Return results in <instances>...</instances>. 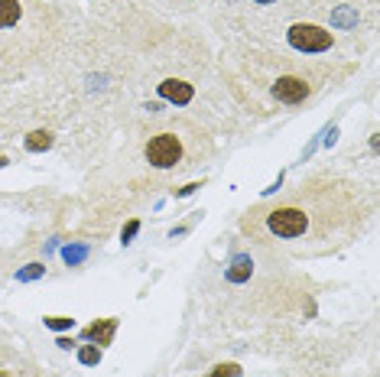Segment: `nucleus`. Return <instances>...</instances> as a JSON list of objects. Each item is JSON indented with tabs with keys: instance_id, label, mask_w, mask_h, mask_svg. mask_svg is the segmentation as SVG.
Instances as JSON below:
<instances>
[{
	"instance_id": "nucleus-1",
	"label": "nucleus",
	"mask_w": 380,
	"mask_h": 377,
	"mask_svg": "<svg viewBox=\"0 0 380 377\" xmlns=\"http://www.w3.org/2000/svg\"><path fill=\"white\" fill-rule=\"evenodd\" d=\"M374 195L345 176H309L277 199L257 202L241 215L251 241L279 247L289 257H329L367 231Z\"/></svg>"
},
{
	"instance_id": "nucleus-2",
	"label": "nucleus",
	"mask_w": 380,
	"mask_h": 377,
	"mask_svg": "<svg viewBox=\"0 0 380 377\" xmlns=\"http://www.w3.org/2000/svg\"><path fill=\"white\" fill-rule=\"evenodd\" d=\"M56 36L49 4L0 0V78H13L46 59Z\"/></svg>"
},
{
	"instance_id": "nucleus-3",
	"label": "nucleus",
	"mask_w": 380,
	"mask_h": 377,
	"mask_svg": "<svg viewBox=\"0 0 380 377\" xmlns=\"http://www.w3.org/2000/svg\"><path fill=\"white\" fill-rule=\"evenodd\" d=\"M319 88L322 85H319V78H312V72L289 68V66L283 68L279 75L270 78V94L279 104H303V101H309Z\"/></svg>"
},
{
	"instance_id": "nucleus-4",
	"label": "nucleus",
	"mask_w": 380,
	"mask_h": 377,
	"mask_svg": "<svg viewBox=\"0 0 380 377\" xmlns=\"http://www.w3.org/2000/svg\"><path fill=\"white\" fill-rule=\"evenodd\" d=\"M146 159H150V166L156 169H182L189 166V150H186V137L179 134V130H160V134H153L146 140Z\"/></svg>"
},
{
	"instance_id": "nucleus-5",
	"label": "nucleus",
	"mask_w": 380,
	"mask_h": 377,
	"mask_svg": "<svg viewBox=\"0 0 380 377\" xmlns=\"http://www.w3.org/2000/svg\"><path fill=\"white\" fill-rule=\"evenodd\" d=\"M289 46L299 52H329L331 49V33H325L322 26H309V23H296L286 33Z\"/></svg>"
},
{
	"instance_id": "nucleus-6",
	"label": "nucleus",
	"mask_w": 380,
	"mask_h": 377,
	"mask_svg": "<svg viewBox=\"0 0 380 377\" xmlns=\"http://www.w3.org/2000/svg\"><path fill=\"white\" fill-rule=\"evenodd\" d=\"M114 328H118V319H104V322H94V326L84 328V335L91 338V342H98V345H110Z\"/></svg>"
},
{
	"instance_id": "nucleus-7",
	"label": "nucleus",
	"mask_w": 380,
	"mask_h": 377,
	"mask_svg": "<svg viewBox=\"0 0 380 377\" xmlns=\"http://www.w3.org/2000/svg\"><path fill=\"white\" fill-rule=\"evenodd\" d=\"M160 94L169 101H176V104H189V101H192V88H189L186 82H163Z\"/></svg>"
},
{
	"instance_id": "nucleus-8",
	"label": "nucleus",
	"mask_w": 380,
	"mask_h": 377,
	"mask_svg": "<svg viewBox=\"0 0 380 377\" xmlns=\"http://www.w3.org/2000/svg\"><path fill=\"white\" fill-rule=\"evenodd\" d=\"M49 143H52V134H49V130H36V134H30L26 147H30V150H46Z\"/></svg>"
},
{
	"instance_id": "nucleus-9",
	"label": "nucleus",
	"mask_w": 380,
	"mask_h": 377,
	"mask_svg": "<svg viewBox=\"0 0 380 377\" xmlns=\"http://www.w3.org/2000/svg\"><path fill=\"white\" fill-rule=\"evenodd\" d=\"M78 358H82V364H98V361H101V352H94V348H82Z\"/></svg>"
},
{
	"instance_id": "nucleus-10",
	"label": "nucleus",
	"mask_w": 380,
	"mask_h": 377,
	"mask_svg": "<svg viewBox=\"0 0 380 377\" xmlns=\"http://www.w3.org/2000/svg\"><path fill=\"white\" fill-rule=\"evenodd\" d=\"M46 326H49V328H72V319H65V316H52V319H46Z\"/></svg>"
},
{
	"instance_id": "nucleus-11",
	"label": "nucleus",
	"mask_w": 380,
	"mask_h": 377,
	"mask_svg": "<svg viewBox=\"0 0 380 377\" xmlns=\"http://www.w3.org/2000/svg\"><path fill=\"white\" fill-rule=\"evenodd\" d=\"M211 377H237V368H234V364H218Z\"/></svg>"
},
{
	"instance_id": "nucleus-12",
	"label": "nucleus",
	"mask_w": 380,
	"mask_h": 377,
	"mask_svg": "<svg viewBox=\"0 0 380 377\" xmlns=\"http://www.w3.org/2000/svg\"><path fill=\"white\" fill-rule=\"evenodd\" d=\"M247 277V260H237V270H231V280H244Z\"/></svg>"
},
{
	"instance_id": "nucleus-13",
	"label": "nucleus",
	"mask_w": 380,
	"mask_h": 377,
	"mask_svg": "<svg viewBox=\"0 0 380 377\" xmlns=\"http://www.w3.org/2000/svg\"><path fill=\"white\" fill-rule=\"evenodd\" d=\"M137 228H140V225H137V221H130V225H127V231H124V241H130V237L137 235Z\"/></svg>"
},
{
	"instance_id": "nucleus-14",
	"label": "nucleus",
	"mask_w": 380,
	"mask_h": 377,
	"mask_svg": "<svg viewBox=\"0 0 380 377\" xmlns=\"http://www.w3.org/2000/svg\"><path fill=\"white\" fill-rule=\"evenodd\" d=\"M39 273H42L39 267H30V270H26V273H23V280H33V277H39Z\"/></svg>"
},
{
	"instance_id": "nucleus-15",
	"label": "nucleus",
	"mask_w": 380,
	"mask_h": 377,
	"mask_svg": "<svg viewBox=\"0 0 380 377\" xmlns=\"http://www.w3.org/2000/svg\"><path fill=\"white\" fill-rule=\"evenodd\" d=\"M257 4H273V0H257Z\"/></svg>"
}]
</instances>
